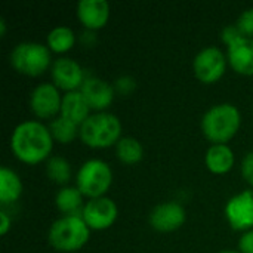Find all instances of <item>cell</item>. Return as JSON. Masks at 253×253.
<instances>
[{
	"mask_svg": "<svg viewBox=\"0 0 253 253\" xmlns=\"http://www.w3.org/2000/svg\"><path fill=\"white\" fill-rule=\"evenodd\" d=\"M221 253H237V252H233V251H227V252H221Z\"/></svg>",
	"mask_w": 253,
	"mask_h": 253,
	"instance_id": "f546056e",
	"label": "cell"
},
{
	"mask_svg": "<svg viewBox=\"0 0 253 253\" xmlns=\"http://www.w3.org/2000/svg\"><path fill=\"white\" fill-rule=\"evenodd\" d=\"M82 218L89 228L105 230L114 224L117 218V206L108 197L92 199L84 205Z\"/></svg>",
	"mask_w": 253,
	"mask_h": 253,
	"instance_id": "9c48e42d",
	"label": "cell"
},
{
	"mask_svg": "<svg viewBox=\"0 0 253 253\" xmlns=\"http://www.w3.org/2000/svg\"><path fill=\"white\" fill-rule=\"evenodd\" d=\"M87 101L90 108L104 110L107 108L114 98V89L104 80L96 77H89L83 82L80 90Z\"/></svg>",
	"mask_w": 253,
	"mask_h": 253,
	"instance_id": "9a60e30c",
	"label": "cell"
},
{
	"mask_svg": "<svg viewBox=\"0 0 253 253\" xmlns=\"http://www.w3.org/2000/svg\"><path fill=\"white\" fill-rule=\"evenodd\" d=\"M61 104H62V98L59 96L58 89L49 83H43L37 86L33 90L30 99L33 113L42 119H49L53 117L56 113H59Z\"/></svg>",
	"mask_w": 253,
	"mask_h": 253,
	"instance_id": "8fae6325",
	"label": "cell"
},
{
	"mask_svg": "<svg viewBox=\"0 0 253 253\" xmlns=\"http://www.w3.org/2000/svg\"><path fill=\"white\" fill-rule=\"evenodd\" d=\"M52 79L58 87L68 92L76 90L84 82L82 67L70 58H59L53 62Z\"/></svg>",
	"mask_w": 253,
	"mask_h": 253,
	"instance_id": "4fadbf2b",
	"label": "cell"
},
{
	"mask_svg": "<svg viewBox=\"0 0 253 253\" xmlns=\"http://www.w3.org/2000/svg\"><path fill=\"white\" fill-rule=\"evenodd\" d=\"M185 222V211L179 203L169 202L159 205L150 215V224L157 231H175Z\"/></svg>",
	"mask_w": 253,
	"mask_h": 253,
	"instance_id": "7c38bea8",
	"label": "cell"
},
{
	"mask_svg": "<svg viewBox=\"0 0 253 253\" xmlns=\"http://www.w3.org/2000/svg\"><path fill=\"white\" fill-rule=\"evenodd\" d=\"M113 173L110 166L102 160L86 162L77 173V188L83 196L90 199L102 197L110 188Z\"/></svg>",
	"mask_w": 253,
	"mask_h": 253,
	"instance_id": "5b68a950",
	"label": "cell"
},
{
	"mask_svg": "<svg viewBox=\"0 0 253 253\" xmlns=\"http://www.w3.org/2000/svg\"><path fill=\"white\" fill-rule=\"evenodd\" d=\"M239 248L242 253H253V230L245 233L239 242Z\"/></svg>",
	"mask_w": 253,
	"mask_h": 253,
	"instance_id": "4316f807",
	"label": "cell"
},
{
	"mask_svg": "<svg viewBox=\"0 0 253 253\" xmlns=\"http://www.w3.org/2000/svg\"><path fill=\"white\" fill-rule=\"evenodd\" d=\"M89 110L90 107L80 90L67 92L64 95L61 104V117L73 122L77 126H82L89 117Z\"/></svg>",
	"mask_w": 253,
	"mask_h": 253,
	"instance_id": "2e32d148",
	"label": "cell"
},
{
	"mask_svg": "<svg viewBox=\"0 0 253 253\" xmlns=\"http://www.w3.org/2000/svg\"><path fill=\"white\" fill-rule=\"evenodd\" d=\"M227 67L225 55L218 47H206L194 58V73L203 83H215L219 80Z\"/></svg>",
	"mask_w": 253,
	"mask_h": 253,
	"instance_id": "ba28073f",
	"label": "cell"
},
{
	"mask_svg": "<svg viewBox=\"0 0 253 253\" xmlns=\"http://www.w3.org/2000/svg\"><path fill=\"white\" fill-rule=\"evenodd\" d=\"M0 218H1V225H0V233H1V234H6V233H7V230H9V225H10V221H9V218H7V215H6L4 212H1V213H0Z\"/></svg>",
	"mask_w": 253,
	"mask_h": 253,
	"instance_id": "83f0119b",
	"label": "cell"
},
{
	"mask_svg": "<svg viewBox=\"0 0 253 253\" xmlns=\"http://www.w3.org/2000/svg\"><path fill=\"white\" fill-rule=\"evenodd\" d=\"M222 40L228 44L231 67L245 76H253V39L243 37L233 25L224 28Z\"/></svg>",
	"mask_w": 253,
	"mask_h": 253,
	"instance_id": "52a82bcc",
	"label": "cell"
},
{
	"mask_svg": "<svg viewBox=\"0 0 253 253\" xmlns=\"http://www.w3.org/2000/svg\"><path fill=\"white\" fill-rule=\"evenodd\" d=\"M206 165L213 173H227L234 165V154L225 144H213L206 153Z\"/></svg>",
	"mask_w": 253,
	"mask_h": 253,
	"instance_id": "e0dca14e",
	"label": "cell"
},
{
	"mask_svg": "<svg viewBox=\"0 0 253 253\" xmlns=\"http://www.w3.org/2000/svg\"><path fill=\"white\" fill-rule=\"evenodd\" d=\"M53 138L50 130L39 122H24L12 133V151L24 163L36 165L52 151Z\"/></svg>",
	"mask_w": 253,
	"mask_h": 253,
	"instance_id": "6da1fadb",
	"label": "cell"
},
{
	"mask_svg": "<svg viewBox=\"0 0 253 253\" xmlns=\"http://www.w3.org/2000/svg\"><path fill=\"white\" fill-rule=\"evenodd\" d=\"M144 151L135 138H122L117 142V157L126 165H135L142 160Z\"/></svg>",
	"mask_w": 253,
	"mask_h": 253,
	"instance_id": "44dd1931",
	"label": "cell"
},
{
	"mask_svg": "<svg viewBox=\"0 0 253 253\" xmlns=\"http://www.w3.org/2000/svg\"><path fill=\"white\" fill-rule=\"evenodd\" d=\"M89 240V227L82 216H64L55 221L49 230L50 245L61 252H74Z\"/></svg>",
	"mask_w": 253,
	"mask_h": 253,
	"instance_id": "277c9868",
	"label": "cell"
},
{
	"mask_svg": "<svg viewBox=\"0 0 253 253\" xmlns=\"http://www.w3.org/2000/svg\"><path fill=\"white\" fill-rule=\"evenodd\" d=\"M76 36L68 27H56L47 36V46L53 52H67L73 47Z\"/></svg>",
	"mask_w": 253,
	"mask_h": 253,
	"instance_id": "ffe728a7",
	"label": "cell"
},
{
	"mask_svg": "<svg viewBox=\"0 0 253 253\" xmlns=\"http://www.w3.org/2000/svg\"><path fill=\"white\" fill-rule=\"evenodd\" d=\"M10 61L19 73L27 76H39L49 67L50 52L47 46L40 43H19L13 49Z\"/></svg>",
	"mask_w": 253,
	"mask_h": 253,
	"instance_id": "8992f818",
	"label": "cell"
},
{
	"mask_svg": "<svg viewBox=\"0 0 253 253\" xmlns=\"http://www.w3.org/2000/svg\"><path fill=\"white\" fill-rule=\"evenodd\" d=\"M82 196L83 194L80 193L79 188L65 187L56 194V206L67 216H82L80 215V212L83 213Z\"/></svg>",
	"mask_w": 253,
	"mask_h": 253,
	"instance_id": "d6986e66",
	"label": "cell"
},
{
	"mask_svg": "<svg viewBox=\"0 0 253 253\" xmlns=\"http://www.w3.org/2000/svg\"><path fill=\"white\" fill-rule=\"evenodd\" d=\"M236 28L239 30V33L243 36V37H253V9H248L245 10L240 18L237 19V24H236Z\"/></svg>",
	"mask_w": 253,
	"mask_h": 253,
	"instance_id": "cb8c5ba5",
	"label": "cell"
},
{
	"mask_svg": "<svg viewBox=\"0 0 253 253\" xmlns=\"http://www.w3.org/2000/svg\"><path fill=\"white\" fill-rule=\"evenodd\" d=\"M21 193H22V184L18 175L7 168H1L0 169V202L3 205L13 203L19 199Z\"/></svg>",
	"mask_w": 253,
	"mask_h": 253,
	"instance_id": "ac0fdd59",
	"label": "cell"
},
{
	"mask_svg": "<svg viewBox=\"0 0 253 253\" xmlns=\"http://www.w3.org/2000/svg\"><path fill=\"white\" fill-rule=\"evenodd\" d=\"M240 113L231 104L212 107L202 119V129L206 138L215 144H225L240 127Z\"/></svg>",
	"mask_w": 253,
	"mask_h": 253,
	"instance_id": "7a4b0ae2",
	"label": "cell"
},
{
	"mask_svg": "<svg viewBox=\"0 0 253 253\" xmlns=\"http://www.w3.org/2000/svg\"><path fill=\"white\" fill-rule=\"evenodd\" d=\"M0 28H1V36H4V33H6V24H4L3 19H0Z\"/></svg>",
	"mask_w": 253,
	"mask_h": 253,
	"instance_id": "f1b7e54d",
	"label": "cell"
},
{
	"mask_svg": "<svg viewBox=\"0 0 253 253\" xmlns=\"http://www.w3.org/2000/svg\"><path fill=\"white\" fill-rule=\"evenodd\" d=\"M79 133L86 145L93 148H105L120 141L122 123L114 114L98 113L86 119V122L80 126Z\"/></svg>",
	"mask_w": 253,
	"mask_h": 253,
	"instance_id": "3957f363",
	"label": "cell"
},
{
	"mask_svg": "<svg viewBox=\"0 0 253 253\" xmlns=\"http://www.w3.org/2000/svg\"><path fill=\"white\" fill-rule=\"evenodd\" d=\"M135 86H136L135 80H133L132 77H127V76L120 77V79L116 80V90H117L119 93H122V95H129V93H132L133 89H135Z\"/></svg>",
	"mask_w": 253,
	"mask_h": 253,
	"instance_id": "d4e9b609",
	"label": "cell"
},
{
	"mask_svg": "<svg viewBox=\"0 0 253 253\" xmlns=\"http://www.w3.org/2000/svg\"><path fill=\"white\" fill-rule=\"evenodd\" d=\"M80 22L89 30L104 27L110 16V4L105 0H80L77 4Z\"/></svg>",
	"mask_w": 253,
	"mask_h": 253,
	"instance_id": "5bb4252c",
	"label": "cell"
},
{
	"mask_svg": "<svg viewBox=\"0 0 253 253\" xmlns=\"http://www.w3.org/2000/svg\"><path fill=\"white\" fill-rule=\"evenodd\" d=\"M52 138H55L56 141H59L61 144H68L71 142L76 136L77 132H80V129L77 127V125H74L73 122L64 119V117H58L50 123L49 127Z\"/></svg>",
	"mask_w": 253,
	"mask_h": 253,
	"instance_id": "7402d4cb",
	"label": "cell"
},
{
	"mask_svg": "<svg viewBox=\"0 0 253 253\" xmlns=\"http://www.w3.org/2000/svg\"><path fill=\"white\" fill-rule=\"evenodd\" d=\"M46 172H47L49 178L56 184H67L71 176L70 163L62 157H52L47 162Z\"/></svg>",
	"mask_w": 253,
	"mask_h": 253,
	"instance_id": "603a6c76",
	"label": "cell"
},
{
	"mask_svg": "<svg viewBox=\"0 0 253 253\" xmlns=\"http://www.w3.org/2000/svg\"><path fill=\"white\" fill-rule=\"evenodd\" d=\"M242 173H243V178L253 185V151L248 153L246 157L243 159V163H242Z\"/></svg>",
	"mask_w": 253,
	"mask_h": 253,
	"instance_id": "484cf974",
	"label": "cell"
},
{
	"mask_svg": "<svg viewBox=\"0 0 253 253\" xmlns=\"http://www.w3.org/2000/svg\"><path fill=\"white\" fill-rule=\"evenodd\" d=\"M225 215L234 230H249L253 227V193L245 191L234 196L225 206Z\"/></svg>",
	"mask_w": 253,
	"mask_h": 253,
	"instance_id": "30bf717a",
	"label": "cell"
}]
</instances>
